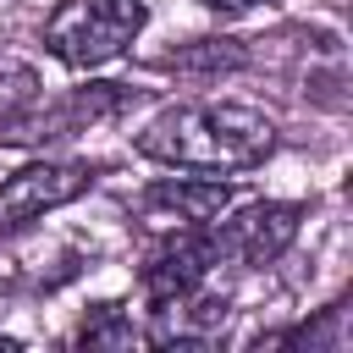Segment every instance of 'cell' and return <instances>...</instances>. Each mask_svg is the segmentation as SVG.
<instances>
[{
    "instance_id": "obj_4",
    "label": "cell",
    "mask_w": 353,
    "mask_h": 353,
    "mask_svg": "<svg viewBox=\"0 0 353 353\" xmlns=\"http://www.w3.org/2000/svg\"><path fill=\"white\" fill-rule=\"evenodd\" d=\"M298 226H303V204L259 199V204H243L232 221L210 226V243H215V259H232V265H276L292 248Z\"/></svg>"
},
{
    "instance_id": "obj_6",
    "label": "cell",
    "mask_w": 353,
    "mask_h": 353,
    "mask_svg": "<svg viewBox=\"0 0 353 353\" xmlns=\"http://www.w3.org/2000/svg\"><path fill=\"white\" fill-rule=\"evenodd\" d=\"M232 204L226 176H160L138 193V215L154 226H210Z\"/></svg>"
},
{
    "instance_id": "obj_2",
    "label": "cell",
    "mask_w": 353,
    "mask_h": 353,
    "mask_svg": "<svg viewBox=\"0 0 353 353\" xmlns=\"http://www.w3.org/2000/svg\"><path fill=\"white\" fill-rule=\"evenodd\" d=\"M143 22H149L143 0H61L44 22V50L61 66L88 72V66L127 55L132 39L143 33Z\"/></svg>"
},
{
    "instance_id": "obj_3",
    "label": "cell",
    "mask_w": 353,
    "mask_h": 353,
    "mask_svg": "<svg viewBox=\"0 0 353 353\" xmlns=\"http://www.w3.org/2000/svg\"><path fill=\"white\" fill-rule=\"evenodd\" d=\"M94 176H99V165H88V160H33V165L11 171L0 182V237L44 221L50 210H61L72 199H83L94 188Z\"/></svg>"
},
{
    "instance_id": "obj_8",
    "label": "cell",
    "mask_w": 353,
    "mask_h": 353,
    "mask_svg": "<svg viewBox=\"0 0 353 353\" xmlns=\"http://www.w3.org/2000/svg\"><path fill=\"white\" fill-rule=\"evenodd\" d=\"M77 342H83V347H132V342H143V331L121 314V303H99V309L83 320Z\"/></svg>"
},
{
    "instance_id": "obj_7",
    "label": "cell",
    "mask_w": 353,
    "mask_h": 353,
    "mask_svg": "<svg viewBox=\"0 0 353 353\" xmlns=\"http://www.w3.org/2000/svg\"><path fill=\"white\" fill-rule=\"evenodd\" d=\"M160 66L176 72V77H221V72L248 66V50H243L237 39H193V44H182V50H171Z\"/></svg>"
},
{
    "instance_id": "obj_1",
    "label": "cell",
    "mask_w": 353,
    "mask_h": 353,
    "mask_svg": "<svg viewBox=\"0 0 353 353\" xmlns=\"http://www.w3.org/2000/svg\"><path fill=\"white\" fill-rule=\"evenodd\" d=\"M138 154L160 160V165H182V171H248L276 149V121L254 105H232V99H193V105H171L160 110L138 138Z\"/></svg>"
},
{
    "instance_id": "obj_9",
    "label": "cell",
    "mask_w": 353,
    "mask_h": 353,
    "mask_svg": "<svg viewBox=\"0 0 353 353\" xmlns=\"http://www.w3.org/2000/svg\"><path fill=\"white\" fill-rule=\"evenodd\" d=\"M204 11H221V17H243V11H254L259 0H199Z\"/></svg>"
},
{
    "instance_id": "obj_5",
    "label": "cell",
    "mask_w": 353,
    "mask_h": 353,
    "mask_svg": "<svg viewBox=\"0 0 353 353\" xmlns=\"http://www.w3.org/2000/svg\"><path fill=\"white\" fill-rule=\"evenodd\" d=\"M215 265H221V259H215L210 226H176V232H165V237L149 248L138 281H143V298L160 309V303H171V298L204 287V276H210Z\"/></svg>"
}]
</instances>
